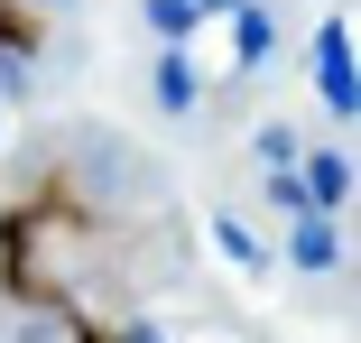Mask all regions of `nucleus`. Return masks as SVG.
Masks as SVG:
<instances>
[{
	"instance_id": "f257e3e1",
	"label": "nucleus",
	"mask_w": 361,
	"mask_h": 343,
	"mask_svg": "<svg viewBox=\"0 0 361 343\" xmlns=\"http://www.w3.org/2000/svg\"><path fill=\"white\" fill-rule=\"evenodd\" d=\"M47 28H37V10H28V0H0V47H10V56H28Z\"/></svg>"
}]
</instances>
